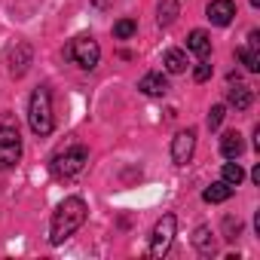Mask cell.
Instances as JSON below:
<instances>
[{
	"label": "cell",
	"instance_id": "3",
	"mask_svg": "<svg viewBox=\"0 0 260 260\" xmlns=\"http://www.w3.org/2000/svg\"><path fill=\"white\" fill-rule=\"evenodd\" d=\"M86 162H89V150L86 147H68V150L55 153V159H52L49 169H52L55 178H74V175L83 172Z\"/></svg>",
	"mask_w": 260,
	"mask_h": 260
},
{
	"label": "cell",
	"instance_id": "21",
	"mask_svg": "<svg viewBox=\"0 0 260 260\" xmlns=\"http://www.w3.org/2000/svg\"><path fill=\"white\" fill-rule=\"evenodd\" d=\"M223 116H226V107H223V104H214L211 113H208V128H217V125L223 122Z\"/></svg>",
	"mask_w": 260,
	"mask_h": 260
},
{
	"label": "cell",
	"instance_id": "11",
	"mask_svg": "<svg viewBox=\"0 0 260 260\" xmlns=\"http://www.w3.org/2000/svg\"><path fill=\"white\" fill-rule=\"evenodd\" d=\"M187 49H190L193 55H199V58H208V55H211V37H208L205 31H190Z\"/></svg>",
	"mask_w": 260,
	"mask_h": 260
},
{
	"label": "cell",
	"instance_id": "1",
	"mask_svg": "<svg viewBox=\"0 0 260 260\" xmlns=\"http://www.w3.org/2000/svg\"><path fill=\"white\" fill-rule=\"evenodd\" d=\"M86 202L80 196H68L64 202H58V208L52 211V223H49V242L52 245H61L64 239H71L83 220H86Z\"/></svg>",
	"mask_w": 260,
	"mask_h": 260
},
{
	"label": "cell",
	"instance_id": "4",
	"mask_svg": "<svg viewBox=\"0 0 260 260\" xmlns=\"http://www.w3.org/2000/svg\"><path fill=\"white\" fill-rule=\"evenodd\" d=\"M68 55H71L83 71H92V68L98 64V58H101V46H98V40H92L89 34H80V37L71 40Z\"/></svg>",
	"mask_w": 260,
	"mask_h": 260
},
{
	"label": "cell",
	"instance_id": "20",
	"mask_svg": "<svg viewBox=\"0 0 260 260\" xmlns=\"http://www.w3.org/2000/svg\"><path fill=\"white\" fill-rule=\"evenodd\" d=\"M135 31H138V25H135L132 19H119V22L113 25V37H119V40H128V37H135Z\"/></svg>",
	"mask_w": 260,
	"mask_h": 260
},
{
	"label": "cell",
	"instance_id": "14",
	"mask_svg": "<svg viewBox=\"0 0 260 260\" xmlns=\"http://www.w3.org/2000/svg\"><path fill=\"white\" fill-rule=\"evenodd\" d=\"M230 104H233L236 110H248V107H251V86L236 83V86L230 89Z\"/></svg>",
	"mask_w": 260,
	"mask_h": 260
},
{
	"label": "cell",
	"instance_id": "5",
	"mask_svg": "<svg viewBox=\"0 0 260 260\" xmlns=\"http://www.w3.org/2000/svg\"><path fill=\"white\" fill-rule=\"evenodd\" d=\"M175 233H178L175 214H162V217L156 220V226H153V236H150V254H153V257L169 254V248H172V242H175Z\"/></svg>",
	"mask_w": 260,
	"mask_h": 260
},
{
	"label": "cell",
	"instance_id": "12",
	"mask_svg": "<svg viewBox=\"0 0 260 260\" xmlns=\"http://www.w3.org/2000/svg\"><path fill=\"white\" fill-rule=\"evenodd\" d=\"M242 150H245V144H242V135H239V132H226V135L220 138V153H223L226 159H239Z\"/></svg>",
	"mask_w": 260,
	"mask_h": 260
},
{
	"label": "cell",
	"instance_id": "19",
	"mask_svg": "<svg viewBox=\"0 0 260 260\" xmlns=\"http://www.w3.org/2000/svg\"><path fill=\"white\" fill-rule=\"evenodd\" d=\"M242 178H245V172H242V166L230 159V162L223 166V181H226L230 187H239V184H242Z\"/></svg>",
	"mask_w": 260,
	"mask_h": 260
},
{
	"label": "cell",
	"instance_id": "6",
	"mask_svg": "<svg viewBox=\"0 0 260 260\" xmlns=\"http://www.w3.org/2000/svg\"><path fill=\"white\" fill-rule=\"evenodd\" d=\"M22 159V135L19 128L4 125L0 128V169H13Z\"/></svg>",
	"mask_w": 260,
	"mask_h": 260
},
{
	"label": "cell",
	"instance_id": "23",
	"mask_svg": "<svg viewBox=\"0 0 260 260\" xmlns=\"http://www.w3.org/2000/svg\"><path fill=\"white\" fill-rule=\"evenodd\" d=\"M251 7H260V0H251Z\"/></svg>",
	"mask_w": 260,
	"mask_h": 260
},
{
	"label": "cell",
	"instance_id": "9",
	"mask_svg": "<svg viewBox=\"0 0 260 260\" xmlns=\"http://www.w3.org/2000/svg\"><path fill=\"white\" fill-rule=\"evenodd\" d=\"M28 64H31V46L28 43H19L10 52V74L13 77H25L28 74Z\"/></svg>",
	"mask_w": 260,
	"mask_h": 260
},
{
	"label": "cell",
	"instance_id": "15",
	"mask_svg": "<svg viewBox=\"0 0 260 260\" xmlns=\"http://www.w3.org/2000/svg\"><path fill=\"white\" fill-rule=\"evenodd\" d=\"M230 196H233V187H230L226 181H217V184H211V187L202 193V199L211 202V205H214V202H226Z\"/></svg>",
	"mask_w": 260,
	"mask_h": 260
},
{
	"label": "cell",
	"instance_id": "16",
	"mask_svg": "<svg viewBox=\"0 0 260 260\" xmlns=\"http://www.w3.org/2000/svg\"><path fill=\"white\" fill-rule=\"evenodd\" d=\"M193 245L199 248V254H214V236L208 226H199L196 236H193Z\"/></svg>",
	"mask_w": 260,
	"mask_h": 260
},
{
	"label": "cell",
	"instance_id": "18",
	"mask_svg": "<svg viewBox=\"0 0 260 260\" xmlns=\"http://www.w3.org/2000/svg\"><path fill=\"white\" fill-rule=\"evenodd\" d=\"M178 13H181V4H178V0H162V4H159V25H172L175 19H178Z\"/></svg>",
	"mask_w": 260,
	"mask_h": 260
},
{
	"label": "cell",
	"instance_id": "22",
	"mask_svg": "<svg viewBox=\"0 0 260 260\" xmlns=\"http://www.w3.org/2000/svg\"><path fill=\"white\" fill-rule=\"evenodd\" d=\"M193 77H196V83H205V80L211 77V64H208V58H199V64H196Z\"/></svg>",
	"mask_w": 260,
	"mask_h": 260
},
{
	"label": "cell",
	"instance_id": "8",
	"mask_svg": "<svg viewBox=\"0 0 260 260\" xmlns=\"http://www.w3.org/2000/svg\"><path fill=\"white\" fill-rule=\"evenodd\" d=\"M208 19H211V25H230L233 22V16H236V4H233V0H211V4H208Z\"/></svg>",
	"mask_w": 260,
	"mask_h": 260
},
{
	"label": "cell",
	"instance_id": "7",
	"mask_svg": "<svg viewBox=\"0 0 260 260\" xmlns=\"http://www.w3.org/2000/svg\"><path fill=\"white\" fill-rule=\"evenodd\" d=\"M193 150H196V132H193V128L178 132L175 141H172V159H175V166H187L190 156H193Z\"/></svg>",
	"mask_w": 260,
	"mask_h": 260
},
{
	"label": "cell",
	"instance_id": "2",
	"mask_svg": "<svg viewBox=\"0 0 260 260\" xmlns=\"http://www.w3.org/2000/svg\"><path fill=\"white\" fill-rule=\"evenodd\" d=\"M28 122H31V132L46 138L52 128H55V119H52V98H49V89H34L31 95V104H28Z\"/></svg>",
	"mask_w": 260,
	"mask_h": 260
},
{
	"label": "cell",
	"instance_id": "17",
	"mask_svg": "<svg viewBox=\"0 0 260 260\" xmlns=\"http://www.w3.org/2000/svg\"><path fill=\"white\" fill-rule=\"evenodd\" d=\"M236 58H239L248 71H260V52L251 49V46H239V49H236Z\"/></svg>",
	"mask_w": 260,
	"mask_h": 260
},
{
	"label": "cell",
	"instance_id": "13",
	"mask_svg": "<svg viewBox=\"0 0 260 260\" xmlns=\"http://www.w3.org/2000/svg\"><path fill=\"white\" fill-rule=\"evenodd\" d=\"M162 64H166L169 74H184V71H187V52H181V49H169L166 58H162Z\"/></svg>",
	"mask_w": 260,
	"mask_h": 260
},
{
	"label": "cell",
	"instance_id": "10",
	"mask_svg": "<svg viewBox=\"0 0 260 260\" xmlns=\"http://www.w3.org/2000/svg\"><path fill=\"white\" fill-rule=\"evenodd\" d=\"M138 89H141L144 95H150V98H159V95L169 92V80H166L162 74H144L141 83H138Z\"/></svg>",
	"mask_w": 260,
	"mask_h": 260
}]
</instances>
